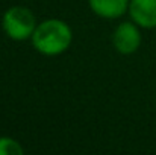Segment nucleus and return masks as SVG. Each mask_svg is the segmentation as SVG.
<instances>
[{"mask_svg": "<svg viewBox=\"0 0 156 155\" xmlns=\"http://www.w3.org/2000/svg\"><path fill=\"white\" fill-rule=\"evenodd\" d=\"M130 0H90L94 14L103 18H118L129 9Z\"/></svg>", "mask_w": 156, "mask_h": 155, "instance_id": "5", "label": "nucleus"}, {"mask_svg": "<svg viewBox=\"0 0 156 155\" xmlns=\"http://www.w3.org/2000/svg\"><path fill=\"white\" fill-rule=\"evenodd\" d=\"M2 26L9 38L15 41H24L32 38L37 29V20L30 9L24 6H12L3 14Z\"/></svg>", "mask_w": 156, "mask_h": 155, "instance_id": "2", "label": "nucleus"}, {"mask_svg": "<svg viewBox=\"0 0 156 155\" xmlns=\"http://www.w3.org/2000/svg\"><path fill=\"white\" fill-rule=\"evenodd\" d=\"M129 14L138 26L156 28V0H130Z\"/></svg>", "mask_w": 156, "mask_h": 155, "instance_id": "4", "label": "nucleus"}, {"mask_svg": "<svg viewBox=\"0 0 156 155\" xmlns=\"http://www.w3.org/2000/svg\"><path fill=\"white\" fill-rule=\"evenodd\" d=\"M73 34L70 26L58 18L44 20L40 23L32 35V44L35 50L43 55L55 56L67 50L71 44Z\"/></svg>", "mask_w": 156, "mask_h": 155, "instance_id": "1", "label": "nucleus"}, {"mask_svg": "<svg viewBox=\"0 0 156 155\" xmlns=\"http://www.w3.org/2000/svg\"><path fill=\"white\" fill-rule=\"evenodd\" d=\"M23 148L11 137H0V155H21Z\"/></svg>", "mask_w": 156, "mask_h": 155, "instance_id": "6", "label": "nucleus"}, {"mask_svg": "<svg viewBox=\"0 0 156 155\" xmlns=\"http://www.w3.org/2000/svg\"><path fill=\"white\" fill-rule=\"evenodd\" d=\"M136 26H138L136 23L124 21V23L118 24V28L115 29L112 43H114V47L120 53L130 55L138 50V47L141 44V34Z\"/></svg>", "mask_w": 156, "mask_h": 155, "instance_id": "3", "label": "nucleus"}]
</instances>
